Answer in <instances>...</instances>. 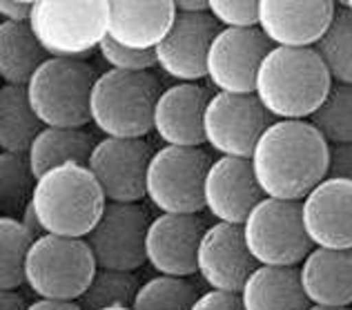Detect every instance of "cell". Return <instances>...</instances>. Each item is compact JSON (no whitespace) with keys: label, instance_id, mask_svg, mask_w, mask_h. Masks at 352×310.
Masks as SVG:
<instances>
[{"label":"cell","instance_id":"6da1fadb","mask_svg":"<svg viewBox=\"0 0 352 310\" xmlns=\"http://www.w3.org/2000/svg\"><path fill=\"white\" fill-rule=\"evenodd\" d=\"M250 161L265 196L303 201L328 178L330 143L310 121H274L258 138Z\"/></svg>","mask_w":352,"mask_h":310},{"label":"cell","instance_id":"7a4b0ae2","mask_svg":"<svg viewBox=\"0 0 352 310\" xmlns=\"http://www.w3.org/2000/svg\"><path fill=\"white\" fill-rule=\"evenodd\" d=\"M335 85L314 47H272L256 74L254 94L274 121H310Z\"/></svg>","mask_w":352,"mask_h":310},{"label":"cell","instance_id":"3957f363","mask_svg":"<svg viewBox=\"0 0 352 310\" xmlns=\"http://www.w3.org/2000/svg\"><path fill=\"white\" fill-rule=\"evenodd\" d=\"M32 205L47 234L87 239L107 208L98 178L82 163H63L36 178Z\"/></svg>","mask_w":352,"mask_h":310},{"label":"cell","instance_id":"277c9868","mask_svg":"<svg viewBox=\"0 0 352 310\" xmlns=\"http://www.w3.org/2000/svg\"><path fill=\"white\" fill-rule=\"evenodd\" d=\"M161 83L152 72L98 74L91 90V123L109 138H145L154 130Z\"/></svg>","mask_w":352,"mask_h":310},{"label":"cell","instance_id":"5b68a950","mask_svg":"<svg viewBox=\"0 0 352 310\" xmlns=\"http://www.w3.org/2000/svg\"><path fill=\"white\" fill-rule=\"evenodd\" d=\"M96 79L87 61L50 56L27 83V96L45 127H85L91 123L89 103Z\"/></svg>","mask_w":352,"mask_h":310},{"label":"cell","instance_id":"8992f818","mask_svg":"<svg viewBox=\"0 0 352 310\" xmlns=\"http://www.w3.org/2000/svg\"><path fill=\"white\" fill-rule=\"evenodd\" d=\"M109 0H38L34 5L32 30L52 59L87 61L107 39Z\"/></svg>","mask_w":352,"mask_h":310},{"label":"cell","instance_id":"52a82bcc","mask_svg":"<svg viewBox=\"0 0 352 310\" xmlns=\"http://www.w3.org/2000/svg\"><path fill=\"white\" fill-rule=\"evenodd\" d=\"M98 270L87 239L43 234L25 266V286L41 299L78 302Z\"/></svg>","mask_w":352,"mask_h":310},{"label":"cell","instance_id":"ba28073f","mask_svg":"<svg viewBox=\"0 0 352 310\" xmlns=\"http://www.w3.org/2000/svg\"><path fill=\"white\" fill-rule=\"evenodd\" d=\"M214 158L206 147L163 145L147 170L145 192L154 208L168 214H201L206 210V176Z\"/></svg>","mask_w":352,"mask_h":310},{"label":"cell","instance_id":"9c48e42d","mask_svg":"<svg viewBox=\"0 0 352 310\" xmlns=\"http://www.w3.org/2000/svg\"><path fill=\"white\" fill-rule=\"evenodd\" d=\"M245 243L258 266H301L312 252L301 201L265 199L243 223Z\"/></svg>","mask_w":352,"mask_h":310},{"label":"cell","instance_id":"30bf717a","mask_svg":"<svg viewBox=\"0 0 352 310\" xmlns=\"http://www.w3.org/2000/svg\"><path fill=\"white\" fill-rule=\"evenodd\" d=\"M274 123L256 94L214 92L206 107V143L219 156L252 158L263 132Z\"/></svg>","mask_w":352,"mask_h":310},{"label":"cell","instance_id":"8fae6325","mask_svg":"<svg viewBox=\"0 0 352 310\" xmlns=\"http://www.w3.org/2000/svg\"><path fill=\"white\" fill-rule=\"evenodd\" d=\"M150 223V214L141 203L107 201L103 217L87 234L98 268L134 272L147 264L145 243Z\"/></svg>","mask_w":352,"mask_h":310},{"label":"cell","instance_id":"7c38bea8","mask_svg":"<svg viewBox=\"0 0 352 310\" xmlns=\"http://www.w3.org/2000/svg\"><path fill=\"white\" fill-rule=\"evenodd\" d=\"M156 149L145 138H100L87 167L98 178L112 203H141L147 199V170Z\"/></svg>","mask_w":352,"mask_h":310},{"label":"cell","instance_id":"4fadbf2b","mask_svg":"<svg viewBox=\"0 0 352 310\" xmlns=\"http://www.w3.org/2000/svg\"><path fill=\"white\" fill-rule=\"evenodd\" d=\"M272 43L265 34L252 30H223L214 36L208 52V81L217 92L226 94H254L256 74Z\"/></svg>","mask_w":352,"mask_h":310},{"label":"cell","instance_id":"5bb4252c","mask_svg":"<svg viewBox=\"0 0 352 310\" xmlns=\"http://www.w3.org/2000/svg\"><path fill=\"white\" fill-rule=\"evenodd\" d=\"M256 268V259L245 243L243 225L221 221L208 225L201 239L197 272L210 290L241 295L245 281Z\"/></svg>","mask_w":352,"mask_h":310},{"label":"cell","instance_id":"9a60e30c","mask_svg":"<svg viewBox=\"0 0 352 310\" xmlns=\"http://www.w3.org/2000/svg\"><path fill=\"white\" fill-rule=\"evenodd\" d=\"M221 25L210 12L179 14L170 34L156 47V68H161L176 83H199L208 79V52Z\"/></svg>","mask_w":352,"mask_h":310},{"label":"cell","instance_id":"2e32d148","mask_svg":"<svg viewBox=\"0 0 352 310\" xmlns=\"http://www.w3.org/2000/svg\"><path fill=\"white\" fill-rule=\"evenodd\" d=\"M208 223L201 214H168L154 217L147 230V264L159 275H197V257Z\"/></svg>","mask_w":352,"mask_h":310},{"label":"cell","instance_id":"e0dca14e","mask_svg":"<svg viewBox=\"0 0 352 310\" xmlns=\"http://www.w3.org/2000/svg\"><path fill=\"white\" fill-rule=\"evenodd\" d=\"M206 210L221 223L243 225L258 203L265 199L256 183L250 158L219 156L206 176Z\"/></svg>","mask_w":352,"mask_h":310},{"label":"cell","instance_id":"ac0fdd59","mask_svg":"<svg viewBox=\"0 0 352 310\" xmlns=\"http://www.w3.org/2000/svg\"><path fill=\"white\" fill-rule=\"evenodd\" d=\"M337 5L330 0L314 3H281L261 0L258 3V30L274 47L310 50L328 32L335 21Z\"/></svg>","mask_w":352,"mask_h":310},{"label":"cell","instance_id":"d6986e66","mask_svg":"<svg viewBox=\"0 0 352 310\" xmlns=\"http://www.w3.org/2000/svg\"><path fill=\"white\" fill-rule=\"evenodd\" d=\"M314 248L352 250V181L328 176L301 201Z\"/></svg>","mask_w":352,"mask_h":310},{"label":"cell","instance_id":"ffe728a7","mask_svg":"<svg viewBox=\"0 0 352 310\" xmlns=\"http://www.w3.org/2000/svg\"><path fill=\"white\" fill-rule=\"evenodd\" d=\"M212 92L201 83H174L161 92L154 110V132L165 145L203 147L206 145V107Z\"/></svg>","mask_w":352,"mask_h":310},{"label":"cell","instance_id":"44dd1931","mask_svg":"<svg viewBox=\"0 0 352 310\" xmlns=\"http://www.w3.org/2000/svg\"><path fill=\"white\" fill-rule=\"evenodd\" d=\"M176 21V7L170 0L127 3L109 0L107 36L138 52H154L170 34Z\"/></svg>","mask_w":352,"mask_h":310},{"label":"cell","instance_id":"7402d4cb","mask_svg":"<svg viewBox=\"0 0 352 310\" xmlns=\"http://www.w3.org/2000/svg\"><path fill=\"white\" fill-rule=\"evenodd\" d=\"M299 272L312 306H352V250L312 248Z\"/></svg>","mask_w":352,"mask_h":310},{"label":"cell","instance_id":"603a6c76","mask_svg":"<svg viewBox=\"0 0 352 310\" xmlns=\"http://www.w3.org/2000/svg\"><path fill=\"white\" fill-rule=\"evenodd\" d=\"M245 310H308L299 266H258L241 290Z\"/></svg>","mask_w":352,"mask_h":310},{"label":"cell","instance_id":"cb8c5ba5","mask_svg":"<svg viewBox=\"0 0 352 310\" xmlns=\"http://www.w3.org/2000/svg\"><path fill=\"white\" fill-rule=\"evenodd\" d=\"M47 59L30 23H0V79L5 85L27 87L36 70Z\"/></svg>","mask_w":352,"mask_h":310},{"label":"cell","instance_id":"d4e9b609","mask_svg":"<svg viewBox=\"0 0 352 310\" xmlns=\"http://www.w3.org/2000/svg\"><path fill=\"white\" fill-rule=\"evenodd\" d=\"M96 141L85 127H43L30 147V163L36 178L63 163L87 165Z\"/></svg>","mask_w":352,"mask_h":310},{"label":"cell","instance_id":"484cf974","mask_svg":"<svg viewBox=\"0 0 352 310\" xmlns=\"http://www.w3.org/2000/svg\"><path fill=\"white\" fill-rule=\"evenodd\" d=\"M45 125L32 110L27 87L3 85L0 90V149L27 154Z\"/></svg>","mask_w":352,"mask_h":310},{"label":"cell","instance_id":"4316f807","mask_svg":"<svg viewBox=\"0 0 352 310\" xmlns=\"http://www.w3.org/2000/svg\"><path fill=\"white\" fill-rule=\"evenodd\" d=\"M34 241L18 217H0V290L25 286V266Z\"/></svg>","mask_w":352,"mask_h":310},{"label":"cell","instance_id":"83f0119b","mask_svg":"<svg viewBox=\"0 0 352 310\" xmlns=\"http://www.w3.org/2000/svg\"><path fill=\"white\" fill-rule=\"evenodd\" d=\"M314 50L326 63L332 81L352 85V14L344 3L337 5L335 21Z\"/></svg>","mask_w":352,"mask_h":310},{"label":"cell","instance_id":"f1b7e54d","mask_svg":"<svg viewBox=\"0 0 352 310\" xmlns=\"http://www.w3.org/2000/svg\"><path fill=\"white\" fill-rule=\"evenodd\" d=\"M199 288L185 277L156 275L138 288L134 310H192L199 302Z\"/></svg>","mask_w":352,"mask_h":310},{"label":"cell","instance_id":"f546056e","mask_svg":"<svg viewBox=\"0 0 352 310\" xmlns=\"http://www.w3.org/2000/svg\"><path fill=\"white\" fill-rule=\"evenodd\" d=\"M36 187V174L30 156L3 152L0 154V208L7 217L23 212L32 201Z\"/></svg>","mask_w":352,"mask_h":310},{"label":"cell","instance_id":"4dcf8cb0","mask_svg":"<svg viewBox=\"0 0 352 310\" xmlns=\"http://www.w3.org/2000/svg\"><path fill=\"white\" fill-rule=\"evenodd\" d=\"M138 288H141V284H138L136 272L98 268L87 293L78 302L85 310H100L109 306H134Z\"/></svg>","mask_w":352,"mask_h":310},{"label":"cell","instance_id":"1f68e13d","mask_svg":"<svg viewBox=\"0 0 352 310\" xmlns=\"http://www.w3.org/2000/svg\"><path fill=\"white\" fill-rule=\"evenodd\" d=\"M310 123L330 145L352 143V85L335 83L328 99L310 116Z\"/></svg>","mask_w":352,"mask_h":310},{"label":"cell","instance_id":"d6a6232c","mask_svg":"<svg viewBox=\"0 0 352 310\" xmlns=\"http://www.w3.org/2000/svg\"><path fill=\"white\" fill-rule=\"evenodd\" d=\"M98 54L103 59L109 70H118V72H152L156 68V54L154 52H138L132 47H125L116 41L107 39L100 43Z\"/></svg>","mask_w":352,"mask_h":310},{"label":"cell","instance_id":"836d02e7","mask_svg":"<svg viewBox=\"0 0 352 310\" xmlns=\"http://www.w3.org/2000/svg\"><path fill=\"white\" fill-rule=\"evenodd\" d=\"M210 14L223 30L258 27V3L254 0H210Z\"/></svg>","mask_w":352,"mask_h":310},{"label":"cell","instance_id":"e575fe53","mask_svg":"<svg viewBox=\"0 0 352 310\" xmlns=\"http://www.w3.org/2000/svg\"><path fill=\"white\" fill-rule=\"evenodd\" d=\"M192 310H245L239 293H223V290H206Z\"/></svg>","mask_w":352,"mask_h":310},{"label":"cell","instance_id":"d590c367","mask_svg":"<svg viewBox=\"0 0 352 310\" xmlns=\"http://www.w3.org/2000/svg\"><path fill=\"white\" fill-rule=\"evenodd\" d=\"M328 176H332V178H348V181H352V143L330 145Z\"/></svg>","mask_w":352,"mask_h":310},{"label":"cell","instance_id":"8d00e7d4","mask_svg":"<svg viewBox=\"0 0 352 310\" xmlns=\"http://www.w3.org/2000/svg\"><path fill=\"white\" fill-rule=\"evenodd\" d=\"M34 5L36 3H23V0H3L0 3V16L3 21H12V23H30L32 14H34Z\"/></svg>","mask_w":352,"mask_h":310},{"label":"cell","instance_id":"74e56055","mask_svg":"<svg viewBox=\"0 0 352 310\" xmlns=\"http://www.w3.org/2000/svg\"><path fill=\"white\" fill-rule=\"evenodd\" d=\"M27 310H85L80 302H65V299H36Z\"/></svg>","mask_w":352,"mask_h":310},{"label":"cell","instance_id":"f35d334b","mask_svg":"<svg viewBox=\"0 0 352 310\" xmlns=\"http://www.w3.org/2000/svg\"><path fill=\"white\" fill-rule=\"evenodd\" d=\"M18 219H21L25 228L32 232V237H34V239H41L43 234H47V232H45V228H43L41 219H38V214H36V210H34L32 201H30V205H27V208L21 212V217H18Z\"/></svg>","mask_w":352,"mask_h":310},{"label":"cell","instance_id":"ab89813d","mask_svg":"<svg viewBox=\"0 0 352 310\" xmlns=\"http://www.w3.org/2000/svg\"><path fill=\"white\" fill-rule=\"evenodd\" d=\"M30 304L25 302L21 290H0V310H27Z\"/></svg>","mask_w":352,"mask_h":310},{"label":"cell","instance_id":"60d3db41","mask_svg":"<svg viewBox=\"0 0 352 310\" xmlns=\"http://www.w3.org/2000/svg\"><path fill=\"white\" fill-rule=\"evenodd\" d=\"M179 14H206L210 12V0H174Z\"/></svg>","mask_w":352,"mask_h":310},{"label":"cell","instance_id":"b9f144b4","mask_svg":"<svg viewBox=\"0 0 352 310\" xmlns=\"http://www.w3.org/2000/svg\"><path fill=\"white\" fill-rule=\"evenodd\" d=\"M308 310H352V306H310Z\"/></svg>","mask_w":352,"mask_h":310},{"label":"cell","instance_id":"7bdbcfd3","mask_svg":"<svg viewBox=\"0 0 352 310\" xmlns=\"http://www.w3.org/2000/svg\"><path fill=\"white\" fill-rule=\"evenodd\" d=\"M100 310H134L132 306H109V308H100Z\"/></svg>","mask_w":352,"mask_h":310},{"label":"cell","instance_id":"ee69618b","mask_svg":"<svg viewBox=\"0 0 352 310\" xmlns=\"http://www.w3.org/2000/svg\"><path fill=\"white\" fill-rule=\"evenodd\" d=\"M344 5H346V7L350 9V14H352V0H348V3H344Z\"/></svg>","mask_w":352,"mask_h":310}]
</instances>
